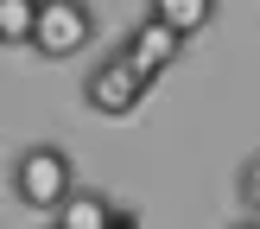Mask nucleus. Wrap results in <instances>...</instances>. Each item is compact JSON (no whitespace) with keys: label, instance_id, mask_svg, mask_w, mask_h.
Listing matches in <instances>:
<instances>
[{"label":"nucleus","instance_id":"obj_6","mask_svg":"<svg viewBox=\"0 0 260 229\" xmlns=\"http://www.w3.org/2000/svg\"><path fill=\"white\" fill-rule=\"evenodd\" d=\"M146 13L152 19H165L172 32H184V38H197L203 25L222 13V0H146Z\"/></svg>","mask_w":260,"mask_h":229},{"label":"nucleus","instance_id":"obj_10","mask_svg":"<svg viewBox=\"0 0 260 229\" xmlns=\"http://www.w3.org/2000/svg\"><path fill=\"white\" fill-rule=\"evenodd\" d=\"M229 229H260V216H241V223H229Z\"/></svg>","mask_w":260,"mask_h":229},{"label":"nucleus","instance_id":"obj_4","mask_svg":"<svg viewBox=\"0 0 260 229\" xmlns=\"http://www.w3.org/2000/svg\"><path fill=\"white\" fill-rule=\"evenodd\" d=\"M184 45H190V38H184V32H172L165 19H152V13H140V19H134V32L121 38L127 64H134V70L146 76V83H159V76L172 70L178 58H184Z\"/></svg>","mask_w":260,"mask_h":229},{"label":"nucleus","instance_id":"obj_2","mask_svg":"<svg viewBox=\"0 0 260 229\" xmlns=\"http://www.w3.org/2000/svg\"><path fill=\"white\" fill-rule=\"evenodd\" d=\"M146 89H152V83L134 70V64H127L121 45H114L108 58H95V64H89V76H83V102H89L95 114H108V121L134 114L140 102H146Z\"/></svg>","mask_w":260,"mask_h":229},{"label":"nucleus","instance_id":"obj_7","mask_svg":"<svg viewBox=\"0 0 260 229\" xmlns=\"http://www.w3.org/2000/svg\"><path fill=\"white\" fill-rule=\"evenodd\" d=\"M38 13H45V0H0V45H32L38 38Z\"/></svg>","mask_w":260,"mask_h":229},{"label":"nucleus","instance_id":"obj_9","mask_svg":"<svg viewBox=\"0 0 260 229\" xmlns=\"http://www.w3.org/2000/svg\"><path fill=\"white\" fill-rule=\"evenodd\" d=\"M108 229H140V210H127V204H121V210H114V223Z\"/></svg>","mask_w":260,"mask_h":229},{"label":"nucleus","instance_id":"obj_1","mask_svg":"<svg viewBox=\"0 0 260 229\" xmlns=\"http://www.w3.org/2000/svg\"><path fill=\"white\" fill-rule=\"evenodd\" d=\"M13 204L32 216H57L63 204L76 197V165L63 147H51V140H32V147L13 153V178H7Z\"/></svg>","mask_w":260,"mask_h":229},{"label":"nucleus","instance_id":"obj_5","mask_svg":"<svg viewBox=\"0 0 260 229\" xmlns=\"http://www.w3.org/2000/svg\"><path fill=\"white\" fill-rule=\"evenodd\" d=\"M114 210H121V204H114L108 191H76V197L51 216V229H108Z\"/></svg>","mask_w":260,"mask_h":229},{"label":"nucleus","instance_id":"obj_3","mask_svg":"<svg viewBox=\"0 0 260 229\" xmlns=\"http://www.w3.org/2000/svg\"><path fill=\"white\" fill-rule=\"evenodd\" d=\"M89 45H95V7H89V0H45L38 38H32L38 58H45V64H63V58H83Z\"/></svg>","mask_w":260,"mask_h":229},{"label":"nucleus","instance_id":"obj_8","mask_svg":"<svg viewBox=\"0 0 260 229\" xmlns=\"http://www.w3.org/2000/svg\"><path fill=\"white\" fill-rule=\"evenodd\" d=\"M235 197H241V210L260 216V153L254 159H241V172H235Z\"/></svg>","mask_w":260,"mask_h":229}]
</instances>
